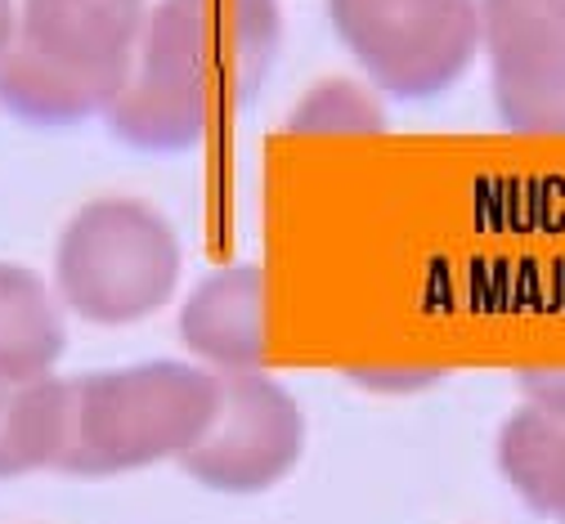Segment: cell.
Returning <instances> with one entry per match:
<instances>
[{"instance_id": "6da1fadb", "label": "cell", "mask_w": 565, "mask_h": 524, "mask_svg": "<svg viewBox=\"0 0 565 524\" xmlns=\"http://www.w3.org/2000/svg\"><path fill=\"white\" fill-rule=\"evenodd\" d=\"M278 36L274 0H158L130 82L104 113L113 135L139 153H184L260 90Z\"/></svg>"}, {"instance_id": "7a4b0ae2", "label": "cell", "mask_w": 565, "mask_h": 524, "mask_svg": "<svg viewBox=\"0 0 565 524\" xmlns=\"http://www.w3.org/2000/svg\"><path fill=\"white\" fill-rule=\"evenodd\" d=\"M221 404V372L193 363H135L67 382L63 475L108 480L184 458Z\"/></svg>"}, {"instance_id": "3957f363", "label": "cell", "mask_w": 565, "mask_h": 524, "mask_svg": "<svg viewBox=\"0 0 565 524\" xmlns=\"http://www.w3.org/2000/svg\"><path fill=\"white\" fill-rule=\"evenodd\" d=\"M54 282L58 301L86 323H139L158 314L180 282L175 229L149 202L95 197L67 220Z\"/></svg>"}, {"instance_id": "277c9868", "label": "cell", "mask_w": 565, "mask_h": 524, "mask_svg": "<svg viewBox=\"0 0 565 524\" xmlns=\"http://www.w3.org/2000/svg\"><path fill=\"white\" fill-rule=\"evenodd\" d=\"M328 19L369 82L395 99H436L484 50L480 0H328Z\"/></svg>"}, {"instance_id": "5b68a950", "label": "cell", "mask_w": 565, "mask_h": 524, "mask_svg": "<svg viewBox=\"0 0 565 524\" xmlns=\"http://www.w3.org/2000/svg\"><path fill=\"white\" fill-rule=\"evenodd\" d=\"M306 448L297 399L260 372H221V404L180 467L216 493H265Z\"/></svg>"}, {"instance_id": "8992f818", "label": "cell", "mask_w": 565, "mask_h": 524, "mask_svg": "<svg viewBox=\"0 0 565 524\" xmlns=\"http://www.w3.org/2000/svg\"><path fill=\"white\" fill-rule=\"evenodd\" d=\"M493 108L516 135H565V19L534 0H480Z\"/></svg>"}, {"instance_id": "52a82bcc", "label": "cell", "mask_w": 565, "mask_h": 524, "mask_svg": "<svg viewBox=\"0 0 565 524\" xmlns=\"http://www.w3.org/2000/svg\"><path fill=\"white\" fill-rule=\"evenodd\" d=\"M145 23H149L145 0H19L14 41L121 95V86L130 82Z\"/></svg>"}, {"instance_id": "ba28073f", "label": "cell", "mask_w": 565, "mask_h": 524, "mask_svg": "<svg viewBox=\"0 0 565 524\" xmlns=\"http://www.w3.org/2000/svg\"><path fill=\"white\" fill-rule=\"evenodd\" d=\"M180 341L211 372H260L265 274L256 265H230L202 278L180 310Z\"/></svg>"}, {"instance_id": "9c48e42d", "label": "cell", "mask_w": 565, "mask_h": 524, "mask_svg": "<svg viewBox=\"0 0 565 524\" xmlns=\"http://www.w3.org/2000/svg\"><path fill=\"white\" fill-rule=\"evenodd\" d=\"M67 448V382L0 372V480L58 471Z\"/></svg>"}, {"instance_id": "30bf717a", "label": "cell", "mask_w": 565, "mask_h": 524, "mask_svg": "<svg viewBox=\"0 0 565 524\" xmlns=\"http://www.w3.org/2000/svg\"><path fill=\"white\" fill-rule=\"evenodd\" d=\"M67 345L58 301L50 287L23 269L0 260V372L6 377H45Z\"/></svg>"}, {"instance_id": "8fae6325", "label": "cell", "mask_w": 565, "mask_h": 524, "mask_svg": "<svg viewBox=\"0 0 565 524\" xmlns=\"http://www.w3.org/2000/svg\"><path fill=\"white\" fill-rule=\"evenodd\" d=\"M499 467L530 511L565 524V413L534 404L512 413L499 435Z\"/></svg>"}, {"instance_id": "7c38bea8", "label": "cell", "mask_w": 565, "mask_h": 524, "mask_svg": "<svg viewBox=\"0 0 565 524\" xmlns=\"http://www.w3.org/2000/svg\"><path fill=\"white\" fill-rule=\"evenodd\" d=\"M292 135H382V104L355 82H319L288 117Z\"/></svg>"}, {"instance_id": "4fadbf2b", "label": "cell", "mask_w": 565, "mask_h": 524, "mask_svg": "<svg viewBox=\"0 0 565 524\" xmlns=\"http://www.w3.org/2000/svg\"><path fill=\"white\" fill-rule=\"evenodd\" d=\"M521 391H525V399H530L534 408L565 413V372H525Z\"/></svg>"}, {"instance_id": "5bb4252c", "label": "cell", "mask_w": 565, "mask_h": 524, "mask_svg": "<svg viewBox=\"0 0 565 524\" xmlns=\"http://www.w3.org/2000/svg\"><path fill=\"white\" fill-rule=\"evenodd\" d=\"M440 377V372H408V367H391V372H355V382L369 386V391H422L431 386Z\"/></svg>"}, {"instance_id": "9a60e30c", "label": "cell", "mask_w": 565, "mask_h": 524, "mask_svg": "<svg viewBox=\"0 0 565 524\" xmlns=\"http://www.w3.org/2000/svg\"><path fill=\"white\" fill-rule=\"evenodd\" d=\"M14 32H19V6H14V0H0V54L10 50Z\"/></svg>"}, {"instance_id": "2e32d148", "label": "cell", "mask_w": 565, "mask_h": 524, "mask_svg": "<svg viewBox=\"0 0 565 524\" xmlns=\"http://www.w3.org/2000/svg\"><path fill=\"white\" fill-rule=\"evenodd\" d=\"M534 6H543V10H552V14L565 19V0H534Z\"/></svg>"}]
</instances>
